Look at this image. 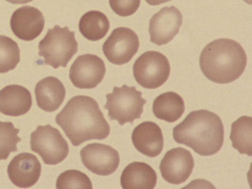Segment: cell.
<instances>
[{
    "label": "cell",
    "instance_id": "cell-8",
    "mask_svg": "<svg viewBox=\"0 0 252 189\" xmlns=\"http://www.w3.org/2000/svg\"><path fill=\"white\" fill-rule=\"evenodd\" d=\"M139 47L137 35L126 27L115 29L102 46L107 59L116 65L127 63L137 53Z\"/></svg>",
    "mask_w": 252,
    "mask_h": 189
},
{
    "label": "cell",
    "instance_id": "cell-5",
    "mask_svg": "<svg viewBox=\"0 0 252 189\" xmlns=\"http://www.w3.org/2000/svg\"><path fill=\"white\" fill-rule=\"evenodd\" d=\"M142 94L134 86L124 84L121 87H114L113 92L106 95L104 105L110 119L117 121L121 126L126 123L132 124L135 119L141 117L147 102Z\"/></svg>",
    "mask_w": 252,
    "mask_h": 189
},
{
    "label": "cell",
    "instance_id": "cell-21",
    "mask_svg": "<svg viewBox=\"0 0 252 189\" xmlns=\"http://www.w3.org/2000/svg\"><path fill=\"white\" fill-rule=\"evenodd\" d=\"M252 117H240L231 125L230 139L232 147L241 154L252 156Z\"/></svg>",
    "mask_w": 252,
    "mask_h": 189
},
{
    "label": "cell",
    "instance_id": "cell-1",
    "mask_svg": "<svg viewBox=\"0 0 252 189\" xmlns=\"http://www.w3.org/2000/svg\"><path fill=\"white\" fill-rule=\"evenodd\" d=\"M55 121L74 146L88 140H103L110 132L98 103L88 96L72 97L57 114Z\"/></svg>",
    "mask_w": 252,
    "mask_h": 189
},
{
    "label": "cell",
    "instance_id": "cell-16",
    "mask_svg": "<svg viewBox=\"0 0 252 189\" xmlns=\"http://www.w3.org/2000/svg\"><path fill=\"white\" fill-rule=\"evenodd\" d=\"M32 105V96L26 88L9 85L0 91V112L17 117L26 114Z\"/></svg>",
    "mask_w": 252,
    "mask_h": 189
},
{
    "label": "cell",
    "instance_id": "cell-12",
    "mask_svg": "<svg viewBox=\"0 0 252 189\" xmlns=\"http://www.w3.org/2000/svg\"><path fill=\"white\" fill-rule=\"evenodd\" d=\"M194 165L190 152L183 148L177 147L166 152L159 168L164 180L170 184L179 185L189 178Z\"/></svg>",
    "mask_w": 252,
    "mask_h": 189
},
{
    "label": "cell",
    "instance_id": "cell-6",
    "mask_svg": "<svg viewBox=\"0 0 252 189\" xmlns=\"http://www.w3.org/2000/svg\"><path fill=\"white\" fill-rule=\"evenodd\" d=\"M30 146L31 150L48 165L61 162L69 153L66 141L58 129L49 124L37 126L31 134Z\"/></svg>",
    "mask_w": 252,
    "mask_h": 189
},
{
    "label": "cell",
    "instance_id": "cell-26",
    "mask_svg": "<svg viewBox=\"0 0 252 189\" xmlns=\"http://www.w3.org/2000/svg\"><path fill=\"white\" fill-rule=\"evenodd\" d=\"M150 5L155 6L168 2L171 0H145Z\"/></svg>",
    "mask_w": 252,
    "mask_h": 189
},
{
    "label": "cell",
    "instance_id": "cell-4",
    "mask_svg": "<svg viewBox=\"0 0 252 189\" xmlns=\"http://www.w3.org/2000/svg\"><path fill=\"white\" fill-rule=\"evenodd\" d=\"M74 33L67 27L61 28L58 25L48 29L38 44V55L44 58L43 63L55 69L66 67L78 50Z\"/></svg>",
    "mask_w": 252,
    "mask_h": 189
},
{
    "label": "cell",
    "instance_id": "cell-19",
    "mask_svg": "<svg viewBox=\"0 0 252 189\" xmlns=\"http://www.w3.org/2000/svg\"><path fill=\"white\" fill-rule=\"evenodd\" d=\"M152 110L157 118L173 123L178 120L184 113V102L182 97L176 93H164L155 99Z\"/></svg>",
    "mask_w": 252,
    "mask_h": 189
},
{
    "label": "cell",
    "instance_id": "cell-9",
    "mask_svg": "<svg viewBox=\"0 0 252 189\" xmlns=\"http://www.w3.org/2000/svg\"><path fill=\"white\" fill-rule=\"evenodd\" d=\"M106 72L103 61L98 56L87 54L78 56L69 70V78L79 89H93L103 80Z\"/></svg>",
    "mask_w": 252,
    "mask_h": 189
},
{
    "label": "cell",
    "instance_id": "cell-11",
    "mask_svg": "<svg viewBox=\"0 0 252 189\" xmlns=\"http://www.w3.org/2000/svg\"><path fill=\"white\" fill-rule=\"evenodd\" d=\"M182 22V15L176 7H163L150 20V41L158 46L168 43L179 33Z\"/></svg>",
    "mask_w": 252,
    "mask_h": 189
},
{
    "label": "cell",
    "instance_id": "cell-7",
    "mask_svg": "<svg viewBox=\"0 0 252 189\" xmlns=\"http://www.w3.org/2000/svg\"><path fill=\"white\" fill-rule=\"evenodd\" d=\"M170 73V65L167 58L155 51H148L142 54L133 66L136 81L148 89L160 87L167 80Z\"/></svg>",
    "mask_w": 252,
    "mask_h": 189
},
{
    "label": "cell",
    "instance_id": "cell-3",
    "mask_svg": "<svg viewBox=\"0 0 252 189\" xmlns=\"http://www.w3.org/2000/svg\"><path fill=\"white\" fill-rule=\"evenodd\" d=\"M247 63V55L242 46L228 38H220L208 43L199 57L203 74L209 80L219 84L231 83L239 78Z\"/></svg>",
    "mask_w": 252,
    "mask_h": 189
},
{
    "label": "cell",
    "instance_id": "cell-17",
    "mask_svg": "<svg viewBox=\"0 0 252 189\" xmlns=\"http://www.w3.org/2000/svg\"><path fill=\"white\" fill-rule=\"evenodd\" d=\"M34 92L37 106L48 112L55 111L60 107L66 94L63 84L53 76H48L39 81Z\"/></svg>",
    "mask_w": 252,
    "mask_h": 189
},
{
    "label": "cell",
    "instance_id": "cell-27",
    "mask_svg": "<svg viewBox=\"0 0 252 189\" xmlns=\"http://www.w3.org/2000/svg\"><path fill=\"white\" fill-rule=\"evenodd\" d=\"M12 4H25L32 1V0H6Z\"/></svg>",
    "mask_w": 252,
    "mask_h": 189
},
{
    "label": "cell",
    "instance_id": "cell-13",
    "mask_svg": "<svg viewBox=\"0 0 252 189\" xmlns=\"http://www.w3.org/2000/svg\"><path fill=\"white\" fill-rule=\"evenodd\" d=\"M10 27L13 33L19 39L31 41L41 33L45 25L42 12L31 6H23L12 14Z\"/></svg>",
    "mask_w": 252,
    "mask_h": 189
},
{
    "label": "cell",
    "instance_id": "cell-20",
    "mask_svg": "<svg viewBox=\"0 0 252 189\" xmlns=\"http://www.w3.org/2000/svg\"><path fill=\"white\" fill-rule=\"evenodd\" d=\"M109 27V21L106 16L96 10L86 13L79 23V29L81 34L87 39L94 41L103 38Z\"/></svg>",
    "mask_w": 252,
    "mask_h": 189
},
{
    "label": "cell",
    "instance_id": "cell-10",
    "mask_svg": "<svg viewBox=\"0 0 252 189\" xmlns=\"http://www.w3.org/2000/svg\"><path fill=\"white\" fill-rule=\"evenodd\" d=\"M80 153L84 165L97 175L112 174L118 168L120 163L118 152L107 145L91 143L83 148Z\"/></svg>",
    "mask_w": 252,
    "mask_h": 189
},
{
    "label": "cell",
    "instance_id": "cell-24",
    "mask_svg": "<svg viewBox=\"0 0 252 189\" xmlns=\"http://www.w3.org/2000/svg\"><path fill=\"white\" fill-rule=\"evenodd\" d=\"M57 189H93L88 176L77 170L70 169L62 173L56 182Z\"/></svg>",
    "mask_w": 252,
    "mask_h": 189
},
{
    "label": "cell",
    "instance_id": "cell-23",
    "mask_svg": "<svg viewBox=\"0 0 252 189\" xmlns=\"http://www.w3.org/2000/svg\"><path fill=\"white\" fill-rule=\"evenodd\" d=\"M19 129L11 122L0 121V160L6 159L11 152L17 151V144L21 139Z\"/></svg>",
    "mask_w": 252,
    "mask_h": 189
},
{
    "label": "cell",
    "instance_id": "cell-15",
    "mask_svg": "<svg viewBox=\"0 0 252 189\" xmlns=\"http://www.w3.org/2000/svg\"><path fill=\"white\" fill-rule=\"evenodd\" d=\"M131 140L137 151L150 158L158 156L164 146L161 128L150 121L143 122L136 126L132 131Z\"/></svg>",
    "mask_w": 252,
    "mask_h": 189
},
{
    "label": "cell",
    "instance_id": "cell-25",
    "mask_svg": "<svg viewBox=\"0 0 252 189\" xmlns=\"http://www.w3.org/2000/svg\"><path fill=\"white\" fill-rule=\"evenodd\" d=\"M140 0H109L112 10L120 16L126 17L134 14L138 9Z\"/></svg>",
    "mask_w": 252,
    "mask_h": 189
},
{
    "label": "cell",
    "instance_id": "cell-18",
    "mask_svg": "<svg viewBox=\"0 0 252 189\" xmlns=\"http://www.w3.org/2000/svg\"><path fill=\"white\" fill-rule=\"evenodd\" d=\"M120 182L124 189H152L156 185L157 176L155 171L147 163L135 161L125 168Z\"/></svg>",
    "mask_w": 252,
    "mask_h": 189
},
{
    "label": "cell",
    "instance_id": "cell-2",
    "mask_svg": "<svg viewBox=\"0 0 252 189\" xmlns=\"http://www.w3.org/2000/svg\"><path fill=\"white\" fill-rule=\"evenodd\" d=\"M173 137L179 144L191 148L202 156L217 153L224 140V128L220 117L207 110L191 111L174 127Z\"/></svg>",
    "mask_w": 252,
    "mask_h": 189
},
{
    "label": "cell",
    "instance_id": "cell-14",
    "mask_svg": "<svg viewBox=\"0 0 252 189\" xmlns=\"http://www.w3.org/2000/svg\"><path fill=\"white\" fill-rule=\"evenodd\" d=\"M7 174L16 186L30 188L38 180L41 171V164L34 155L22 153L14 157L7 166Z\"/></svg>",
    "mask_w": 252,
    "mask_h": 189
},
{
    "label": "cell",
    "instance_id": "cell-22",
    "mask_svg": "<svg viewBox=\"0 0 252 189\" xmlns=\"http://www.w3.org/2000/svg\"><path fill=\"white\" fill-rule=\"evenodd\" d=\"M20 60L17 43L4 35H0V73L14 69Z\"/></svg>",
    "mask_w": 252,
    "mask_h": 189
}]
</instances>
